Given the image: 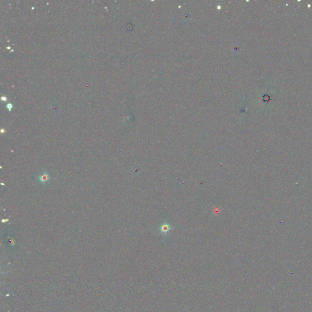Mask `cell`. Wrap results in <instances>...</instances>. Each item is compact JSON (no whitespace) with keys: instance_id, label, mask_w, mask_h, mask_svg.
<instances>
[{"instance_id":"1","label":"cell","mask_w":312,"mask_h":312,"mask_svg":"<svg viewBox=\"0 0 312 312\" xmlns=\"http://www.w3.org/2000/svg\"><path fill=\"white\" fill-rule=\"evenodd\" d=\"M159 230L160 231V232H161L162 234H163V235H167V234L168 233V232H169L172 229V227L171 226V225H170L169 223L165 222V223H162V224L160 225V227H159Z\"/></svg>"},{"instance_id":"2","label":"cell","mask_w":312,"mask_h":312,"mask_svg":"<svg viewBox=\"0 0 312 312\" xmlns=\"http://www.w3.org/2000/svg\"><path fill=\"white\" fill-rule=\"evenodd\" d=\"M40 180L42 182H45L46 181L48 180V175H43L40 177Z\"/></svg>"}]
</instances>
